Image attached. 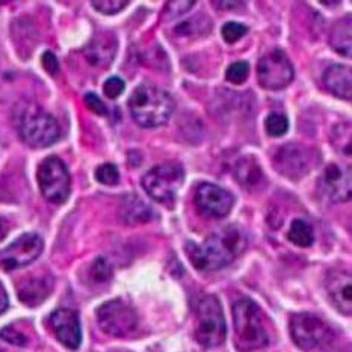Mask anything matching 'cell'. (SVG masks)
I'll list each match as a JSON object with an SVG mask.
<instances>
[{
	"label": "cell",
	"mask_w": 352,
	"mask_h": 352,
	"mask_svg": "<svg viewBox=\"0 0 352 352\" xmlns=\"http://www.w3.org/2000/svg\"><path fill=\"white\" fill-rule=\"evenodd\" d=\"M8 304H10V300H8V294L5 287L2 286V283H0V315L8 309Z\"/></svg>",
	"instance_id": "e575fe53"
},
{
	"label": "cell",
	"mask_w": 352,
	"mask_h": 352,
	"mask_svg": "<svg viewBox=\"0 0 352 352\" xmlns=\"http://www.w3.org/2000/svg\"><path fill=\"white\" fill-rule=\"evenodd\" d=\"M195 338L203 346H219L226 339V320L217 296L206 295L197 305Z\"/></svg>",
	"instance_id": "5b68a950"
},
{
	"label": "cell",
	"mask_w": 352,
	"mask_h": 352,
	"mask_svg": "<svg viewBox=\"0 0 352 352\" xmlns=\"http://www.w3.org/2000/svg\"><path fill=\"white\" fill-rule=\"evenodd\" d=\"M127 5L129 2H124V0H98V2H93L96 11L102 12L104 15L118 14L120 11L124 10Z\"/></svg>",
	"instance_id": "f1b7e54d"
},
{
	"label": "cell",
	"mask_w": 352,
	"mask_h": 352,
	"mask_svg": "<svg viewBox=\"0 0 352 352\" xmlns=\"http://www.w3.org/2000/svg\"><path fill=\"white\" fill-rule=\"evenodd\" d=\"M290 336L296 346L304 351L325 345L331 339V330L322 319L311 313H296L290 318Z\"/></svg>",
	"instance_id": "9c48e42d"
},
{
	"label": "cell",
	"mask_w": 352,
	"mask_h": 352,
	"mask_svg": "<svg viewBox=\"0 0 352 352\" xmlns=\"http://www.w3.org/2000/svg\"><path fill=\"white\" fill-rule=\"evenodd\" d=\"M315 162L316 153L300 144L283 145L274 157L275 170L292 180L309 174Z\"/></svg>",
	"instance_id": "8fae6325"
},
{
	"label": "cell",
	"mask_w": 352,
	"mask_h": 352,
	"mask_svg": "<svg viewBox=\"0 0 352 352\" xmlns=\"http://www.w3.org/2000/svg\"><path fill=\"white\" fill-rule=\"evenodd\" d=\"M233 320L237 346L241 351H256L270 343L262 310L250 298H242L234 302Z\"/></svg>",
	"instance_id": "3957f363"
},
{
	"label": "cell",
	"mask_w": 352,
	"mask_h": 352,
	"mask_svg": "<svg viewBox=\"0 0 352 352\" xmlns=\"http://www.w3.org/2000/svg\"><path fill=\"white\" fill-rule=\"evenodd\" d=\"M324 85L331 94L351 100L352 98V72L351 68L342 64L328 67L324 73Z\"/></svg>",
	"instance_id": "e0dca14e"
},
{
	"label": "cell",
	"mask_w": 352,
	"mask_h": 352,
	"mask_svg": "<svg viewBox=\"0 0 352 352\" xmlns=\"http://www.w3.org/2000/svg\"><path fill=\"white\" fill-rule=\"evenodd\" d=\"M236 175L243 186L257 185L258 180L262 179V171L258 165L251 157H243L236 168Z\"/></svg>",
	"instance_id": "603a6c76"
},
{
	"label": "cell",
	"mask_w": 352,
	"mask_h": 352,
	"mask_svg": "<svg viewBox=\"0 0 352 352\" xmlns=\"http://www.w3.org/2000/svg\"><path fill=\"white\" fill-rule=\"evenodd\" d=\"M295 70L286 53L283 50H272L258 60L257 79L265 89L280 91L294 80Z\"/></svg>",
	"instance_id": "30bf717a"
},
{
	"label": "cell",
	"mask_w": 352,
	"mask_h": 352,
	"mask_svg": "<svg viewBox=\"0 0 352 352\" xmlns=\"http://www.w3.org/2000/svg\"><path fill=\"white\" fill-rule=\"evenodd\" d=\"M327 292L334 307L343 315L352 313V280L349 272L333 271L327 277Z\"/></svg>",
	"instance_id": "2e32d148"
},
{
	"label": "cell",
	"mask_w": 352,
	"mask_h": 352,
	"mask_svg": "<svg viewBox=\"0 0 352 352\" xmlns=\"http://www.w3.org/2000/svg\"><path fill=\"white\" fill-rule=\"evenodd\" d=\"M85 104L88 106L89 111H93L97 116H108V108L102 102V98L94 93H88L85 96Z\"/></svg>",
	"instance_id": "1f68e13d"
},
{
	"label": "cell",
	"mask_w": 352,
	"mask_h": 352,
	"mask_svg": "<svg viewBox=\"0 0 352 352\" xmlns=\"http://www.w3.org/2000/svg\"><path fill=\"white\" fill-rule=\"evenodd\" d=\"M351 34H352V25H351V17L348 15L345 20H339L336 23L330 36L331 47L346 58H351V53H352Z\"/></svg>",
	"instance_id": "44dd1931"
},
{
	"label": "cell",
	"mask_w": 352,
	"mask_h": 352,
	"mask_svg": "<svg viewBox=\"0 0 352 352\" xmlns=\"http://www.w3.org/2000/svg\"><path fill=\"white\" fill-rule=\"evenodd\" d=\"M0 338H2L5 342L11 343V345L15 346H23L26 345V336L20 333L17 328L10 325V327H5L2 331H0Z\"/></svg>",
	"instance_id": "4dcf8cb0"
},
{
	"label": "cell",
	"mask_w": 352,
	"mask_h": 352,
	"mask_svg": "<svg viewBox=\"0 0 352 352\" xmlns=\"http://www.w3.org/2000/svg\"><path fill=\"white\" fill-rule=\"evenodd\" d=\"M124 89H126V82L122 80L121 78H117V76L109 78L103 85L104 96L108 98H112V100H113V98H118Z\"/></svg>",
	"instance_id": "f546056e"
},
{
	"label": "cell",
	"mask_w": 352,
	"mask_h": 352,
	"mask_svg": "<svg viewBox=\"0 0 352 352\" xmlns=\"http://www.w3.org/2000/svg\"><path fill=\"white\" fill-rule=\"evenodd\" d=\"M97 322L106 334L113 338H126L136 330L138 315L127 302L112 300L98 307Z\"/></svg>",
	"instance_id": "ba28073f"
},
{
	"label": "cell",
	"mask_w": 352,
	"mask_h": 352,
	"mask_svg": "<svg viewBox=\"0 0 352 352\" xmlns=\"http://www.w3.org/2000/svg\"><path fill=\"white\" fill-rule=\"evenodd\" d=\"M91 275H93V278L97 283L108 281L112 275V267L108 260L104 257H98L93 263V267H91Z\"/></svg>",
	"instance_id": "83f0119b"
},
{
	"label": "cell",
	"mask_w": 352,
	"mask_h": 352,
	"mask_svg": "<svg viewBox=\"0 0 352 352\" xmlns=\"http://www.w3.org/2000/svg\"><path fill=\"white\" fill-rule=\"evenodd\" d=\"M250 74V65L243 60H237L233 63L230 67L227 68V80L234 83V85H241L245 80H247Z\"/></svg>",
	"instance_id": "4316f807"
},
{
	"label": "cell",
	"mask_w": 352,
	"mask_h": 352,
	"mask_svg": "<svg viewBox=\"0 0 352 352\" xmlns=\"http://www.w3.org/2000/svg\"><path fill=\"white\" fill-rule=\"evenodd\" d=\"M38 186L45 200L55 204L64 203L70 195L72 180L65 164L56 156L44 159L36 173Z\"/></svg>",
	"instance_id": "52a82bcc"
},
{
	"label": "cell",
	"mask_w": 352,
	"mask_h": 352,
	"mask_svg": "<svg viewBox=\"0 0 352 352\" xmlns=\"http://www.w3.org/2000/svg\"><path fill=\"white\" fill-rule=\"evenodd\" d=\"M265 130L270 136L280 138L283 135H286L289 130V120L286 116H283V113L274 112L265 120Z\"/></svg>",
	"instance_id": "cb8c5ba5"
},
{
	"label": "cell",
	"mask_w": 352,
	"mask_h": 352,
	"mask_svg": "<svg viewBox=\"0 0 352 352\" xmlns=\"http://www.w3.org/2000/svg\"><path fill=\"white\" fill-rule=\"evenodd\" d=\"M41 64H43V67H44V70L47 72L49 74H56L58 73V70H59V63H58V59H56V56L53 55L52 52H45L44 55H43V58H41Z\"/></svg>",
	"instance_id": "d6a6232c"
},
{
	"label": "cell",
	"mask_w": 352,
	"mask_h": 352,
	"mask_svg": "<svg viewBox=\"0 0 352 352\" xmlns=\"http://www.w3.org/2000/svg\"><path fill=\"white\" fill-rule=\"evenodd\" d=\"M287 239L300 248H307L315 241L311 226L304 219H295L287 232Z\"/></svg>",
	"instance_id": "7402d4cb"
},
{
	"label": "cell",
	"mask_w": 352,
	"mask_h": 352,
	"mask_svg": "<svg viewBox=\"0 0 352 352\" xmlns=\"http://www.w3.org/2000/svg\"><path fill=\"white\" fill-rule=\"evenodd\" d=\"M117 45L109 36L97 38L94 43H91L87 47V59L94 65H108L116 56Z\"/></svg>",
	"instance_id": "ffe728a7"
},
{
	"label": "cell",
	"mask_w": 352,
	"mask_h": 352,
	"mask_svg": "<svg viewBox=\"0 0 352 352\" xmlns=\"http://www.w3.org/2000/svg\"><path fill=\"white\" fill-rule=\"evenodd\" d=\"M21 140L34 148H45L55 144L60 136L58 121L40 108H28L19 121Z\"/></svg>",
	"instance_id": "277c9868"
},
{
	"label": "cell",
	"mask_w": 352,
	"mask_h": 352,
	"mask_svg": "<svg viewBox=\"0 0 352 352\" xmlns=\"http://www.w3.org/2000/svg\"><path fill=\"white\" fill-rule=\"evenodd\" d=\"M44 242L36 233H26L0 251V267L15 271L25 267L41 256Z\"/></svg>",
	"instance_id": "7c38bea8"
},
{
	"label": "cell",
	"mask_w": 352,
	"mask_h": 352,
	"mask_svg": "<svg viewBox=\"0 0 352 352\" xmlns=\"http://www.w3.org/2000/svg\"><path fill=\"white\" fill-rule=\"evenodd\" d=\"M194 5L195 2H170L166 6V11L171 17H177V15H182L186 11H189Z\"/></svg>",
	"instance_id": "836d02e7"
},
{
	"label": "cell",
	"mask_w": 352,
	"mask_h": 352,
	"mask_svg": "<svg viewBox=\"0 0 352 352\" xmlns=\"http://www.w3.org/2000/svg\"><path fill=\"white\" fill-rule=\"evenodd\" d=\"M247 248V236L239 227L226 226L210 234L204 243H188L189 258L198 271H218L239 257Z\"/></svg>",
	"instance_id": "6da1fadb"
},
{
	"label": "cell",
	"mask_w": 352,
	"mask_h": 352,
	"mask_svg": "<svg viewBox=\"0 0 352 352\" xmlns=\"http://www.w3.org/2000/svg\"><path fill=\"white\" fill-rule=\"evenodd\" d=\"M8 232V227H6V223L3 219H0V241H2V237L6 234Z\"/></svg>",
	"instance_id": "d590c367"
},
{
	"label": "cell",
	"mask_w": 352,
	"mask_h": 352,
	"mask_svg": "<svg viewBox=\"0 0 352 352\" xmlns=\"http://www.w3.org/2000/svg\"><path fill=\"white\" fill-rule=\"evenodd\" d=\"M129 111L138 124L147 129L165 126L174 112V100L165 89L142 83L129 98Z\"/></svg>",
	"instance_id": "7a4b0ae2"
},
{
	"label": "cell",
	"mask_w": 352,
	"mask_h": 352,
	"mask_svg": "<svg viewBox=\"0 0 352 352\" xmlns=\"http://www.w3.org/2000/svg\"><path fill=\"white\" fill-rule=\"evenodd\" d=\"M351 177V168L339 164L328 165L322 173V177H320V188L328 197V200L334 203L348 201L352 194Z\"/></svg>",
	"instance_id": "5bb4252c"
},
{
	"label": "cell",
	"mask_w": 352,
	"mask_h": 352,
	"mask_svg": "<svg viewBox=\"0 0 352 352\" xmlns=\"http://www.w3.org/2000/svg\"><path fill=\"white\" fill-rule=\"evenodd\" d=\"M120 217L127 224L147 223L151 219V209L138 197L130 195L121 204Z\"/></svg>",
	"instance_id": "d6986e66"
},
{
	"label": "cell",
	"mask_w": 352,
	"mask_h": 352,
	"mask_svg": "<svg viewBox=\"0 0 352 352\" xmlns=\"http://www.w3.org/2000/svg\"><path fill=\"white\" fill-rule=\"evenodd\" d=\"M19 298L29 307L40 305L52 292V281L49 278H29L19 286Z\"/></svg>",
	"instance_id": "ac0fdd59"
},
{
	"label": "cell",
	"mask_w": 352,
	"mask_h": 352,
	"mask_svg": "<svg viewBox=\"0 0 352 352\" xmlns=\"http://www.w3.org/2000/svg\"><path fill=\"white\" fill-rule=\"evenodd\" d=\"M185 182V171L179 164H162L153 166L144 174L142 188L157 203H170L177 195Z\"/></svg>",
	"instance_id": "8992f818"
},
{
	"label": "cell",
	"mask_w": 352,
	"mask_h": 352,
	"mask_svg": "<svg viewBox=\"0 0 352 352\" xmlns=\"http://www.w3.org/2000/svg\"><path fill=\"white\" fill-rule=\"evenodd\" d=\"M50 327L56 339L68 349H78L82 343L79 315L70 309H58L50 315Z\"/></svg>",
	"instance_id": "9a60e30c"
},
{
	"label": "cell",
	"mask_w": 352,
	"mask_h": 352,
	"mask_svg": "<svg viewBox=\"0 0 352 352\" xmlns=\"http://www.w3.org/2000/svg\"><path fill=\"white\" fill-rule=\"evenodd\" d=\"M194 203L203 217L221 219L232 212L234 197L224 188L213 183H201L194 194Z\"/></svg>",
	"instance_id": "4fadbf2b"
},
{
	"label": "cell",
	"mask_w": 352,
	"mask_h": 352,
	"mask_svg": "<svg viewBox=\"0 0 352 352\" xmlns=\"http://www.w3.org/2000/svg\"><path fill=\"white\" fill-rule=\"evenodd\" d=\"M96 179L106 186H113L120 182V171L113 164H103L96 170Z\"/></svg>",
	"instance_id": "d4e9b609"
},
{
	"label": "cell",
	"mask_w": 352,
	"mask_h": 352,
	"mask_svg": "<svg viewBox=\"0 0 352 352\" xmlns=\"http://www.w3.org/2000/svg\"><path fill=\"white\" fill-rule=\"evenodd\" d=\"M247 32H248V28L242 25V23H236V21H228L223 26V29H221V34H223V38L227 44L237 43L241 38L247 35Z\"/></svg>",
	"instance_id": "484cf974"
},
{
	"label": "cell",
	"mask_w": 352,
	"mask_h": 352,
	"mask_svg": "<svg viewBox=\"0 0 352 352\" xmlns=\"http://www.w3.org/2000/svg\"><path fill=\"white\" fill-rule=\"evenodd\" d=\"M0 352H6V351L5 349H0Z\"/></svg>",
	"instance_id": "8d00e7d4"
}]
</instances>
